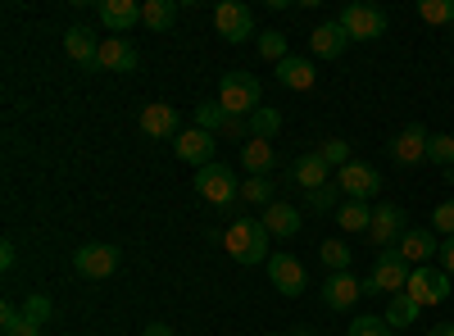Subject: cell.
Masks as SVG:
<instances>
[{"instance_id":"1","label":"cell","mask_w":454,"mask_h":336,"mask_svg":"<svg viewBox=\"0 0 454 336\" xmlns=\"http://www.w3.org/2000/svg\"><path fill=\"white\" fill-rule=\"evenodd\" d=\"M223 250L237 264H269V232H263L259 218H232L223 232Z\"/></svg>"},{"instance_id":"2","label":"cell","mask_w":454,"mask_h":336,"mask_svg":"<svg viewBox=\"0 0 454 336\" xmlns=\"http://www.w3.org/2000/svg\"><path fill=\"white\" fill-rule=\"evenodd\" d=\"M259 96H263V87H259L254 73H246V68L223 73V78H218V105H223L227 119H250L254 109H263Z\"/></svg>"},{"instance_id":"3","label":"cell","mask_w":454,"mask_h":336,"mask_svg":"<svg viewBox=\"0 0 454 336\" xmlns=\"http://www.w3.org/2000/svg\"><path fill=\"white\" fill-rule=\"evenodd\" d=\"M409 264H404V254L400 250H382L377 254V264H372V273L364 277V295H400L404 286H409Z\"/></svg>"},{"instance_id":"4","label":"cell","mask_w":454,"mask_h":336,"mask_svg":"<svg viewBox=\"0 0 454 336\" xmlns=\"http://www.w3.org/2000/svg\"><path fill=\"white\" fill-rule=\"evenodd\" d=\"M196 196L218 205V209H227V205L241 200V182H237V173L227 164H205V168H196Z\"/></svg>"},{"instance_id":"5","label":"cell","mask_w":454,"mask_h":336,"mask_svg":"<svg viewBox=\"0 0 454 336\" xmlns=\"http://www.w3.org/2000/svg\"><path fill=\"white\" fill-rule=\"evenodd\" d=\"M336 23L346 27L350 42H377V36H387L391 14L382 5H346V10L336 14Z\"/></svg>"},{"instance_id":"6","label":"cell","mask_w":454,"mask_h":336,"mask_svg":"<svg viewBox=\"0 0 454 336\" xmlns=\"http://www.w3.org/2000/svg\"><path fill=\"white\" fill-rule=\"evenodd\" d=\"M336 186H340V196L346 200H372L377 191H382V173H377L372 164H364V160H350L346 168L336 173Z\"/></svg>"},{"instance_id":"7","label":"cell","mask_w":454,"mask_h":336,"mask_svg":"<svg viewBox=\"0 0 454 336\" xmlns=\"http://www.w3.org/2000/svg\"><path fill=\"white\" fill-rule=\"evenodd\" d=\"M404 295H413L423 309H427V305H445V301H450V273H441V269H432V264L413 269Z\"/></svg>"},{"instance_id":"8","label":"cell","mask_w":454,"mask_h":336,"mask_svg":"<svg viewBox=\"0 0 454 336\" xmlns=\"http://www.w3.org/2000/svg\"><path fill=\"white\" fill-rule=\"evenodd\" d=\"M269 282L286 295V301H295V295L309 291V273H305V264H300L295 254H269Z\"/></svg>"},{"instance_id":"9","label":"cell","mask_w":454,"mask_h":336,"mask_svg":"<svg viewBox=\"0 0 454 336\" xmlns=\"http://www.w3.org/2000/svg\"><path fill=\"white\" fill-rule=\"evenodd\" d=\"M214 27L223 42H246V36H254V14L241 0H223V5H214Z\"/></svg>"},{"instance_id":"10","label":"cell","mask_w":454,"mask_h":336,"mask_svg":"<svg viewBox=\"0 0 454 336\" xmlns=\"http://www.w3.org/2000/svg\"><path fill=\"white\" fill-rule=\"evenodd\" d=\"M409 232V223H404V209L400 205H377L372 209V228H368V241L377 250H391L400 246V237Z\"/></svg>"},{"instance_id":"11","label":"cell","mask_w":454,"mask_h":336,"mask_svg":"<svg viewBox=\"0 0 454 336\" xmlns=\"http://www.w3.org/2000/svg\"><path fill=\"white\" fill-rule=\"evenodd\" d=\"M64 55L78 68H87V73H100V42L91 36V27H82V23L64 27Z\"/></svg>"},{"instance_id":"12","label":"cell","mask_w":454,"mask_h":336,"mask_svg":"<svg viewBox=\"0 0 454 336\" xmlns=\"http://www.w3.org/2000/svg\"><path fill=\"white\" fill-rule=\"evenodd\" d=\"M73 269H78L82 277H91V282H100V277H109L114 269H119V246H82V250H73Z\"/></svg>"},{"instance_id":"13","label":"cell","mask_w":454,"mask_h":336,"mask_svg":"<svg viewBox=\"0 0 454 336\" xmlns=\"http://www.w3.org/2000/svg\"><path fill=\"white\" fill-rule=\"evenodd\" d=\"M395 250L404 254V264H409V269H423V264H432V259L441 254V241H436L432 228H409V232L400 237Z\"/></svg>"},{"instance_id":"14","label":"cell","mask_w":454,"mask_h":336,"mask_svg":"<svg viewBox=\"0 0 454 336\" xmlns=\"http://www.w3.org/2000/svg\"><path fill=\"white\" fill-rule=\"evenodd\" d=\"M427 137H432V132H427L423 123H404L400 137L391 141V160L404 164V168H409V164H419V160H427Z\"/></svg>"},{"instance_id":"15","label":"cell","mask_w":454,"mask_h":336,"mask_svg":"<svg viewBox=\"0 0 454 336\" xmlns=\"http://www.w3.org/2000/svg\"><path fill=\"white\" fill-rule=\"evenodd\" d=\"M359 295H364V282H359L355 273H332V277L323 282V305H327V309H336V314L355 309Z\"/></svg>"},{"instance_id":"16","label":"cell","mask_w":454,"mask_h":336,"mask_svg":"<svg viewBox=\"0 0 454 336\" xmlns=\"http://www.w3.org/2000/svg\"><path fill=\"white\" fill-rule=\"evenodd\" d=\"M137 123H141L145 137H155V141H168V137L177 141V137H182V119H177L173 105H145Z\"/></svg>"},{"instance_id":"17","label":"cell","mask_w":454,"mask_h":336,"mask_svg":"<svg viewBox=\"0 0 454 336\" xmlns=\"http://www.w3.org/2000/svg\"><path fill=\"white\" fill-rule=\"evenodd\" d=\"M173 151H177V160H182V164L205 168V164H214V137H209V132H200V128H182V137L173 141Z\"/></svg>"},{"instance_id":"18","label":"cell","mask_w":454,"mask_h":336,"mask_svg":"<svg viewBox=\"0 0 454 336\" xmlns=\"http://www.w3.org/2000/svg\"><path fill=\"white\" fill-rule=\"evenodd\" d=\"M346 46H350V36H346V27H340L336 19H327V23H318V27L309 32L314 59H340V55H346Z\"/></svg>"},{"instance_id":"19","label":"cell","mask_w":454,"mask_h":336,"mask_svg":"<svg viewBox=\"0 0 454 336\" xmlns=\"http://www.w3.org/2000/svg\"><path fill=\"white\" fill-rule=\"evenodd\" d=\"M100 23L114 32V36H123L141 23V5L137 0H100Z\"/></svg>"},{"instance_id":"20","label":"cell","mask_w":454,"mask_h":336,"mask_svg":"<svg viewBox=\"0 0 454 336\" xmlns=\"http://www.w3.org/2000/svg\"><path fill=\"white\" fill-rule=\"evenodd\" d=\"M291 182L305 186V191H318V186L332 182V168H327V160H323L318 151H309V155H300V160L291 164Z\"/></svg>"},{"instance_id":"21","label":"cell","mask_w":454,"mask_h":336,"mask_svg":"<svg viewBox=\"0 0 454 336\" xmlns=\"http://www.w3.org/2000/svg\"><path fill=\"white\" fill-rule=\"evenodd\" d=\"M278 82H282L286 91H309V87L318 82V68H314V59H295V55H286V59L278 64Z\"/></svg>"},{"instance_id":"22","label":"cell","mask_w":454,"mask_h":336,"mask_svg":"<svg viewBox=\"0 0 454 336\" xmlns=\"http://www.w3.org/2000/svg\"><path fill=\"white\" fill-rule=\"evenodd\" d=\"M259 223H263V232H269V237H295L305 218H300V209H295V205L273 200L269 209H263V218H259Z\"/></svg>"},{"instance_id":"23","label":"cell","mask_w":454,"mask_h":336,"mask_svg":"<svg viewBox=\"0 0 454 336\" xmlns=\"http://www.w3.org/2000/svg\"><path fill=\"white\" fill-rule=\"evenodd\" d=\"M137 64H141V55L123 42V36L100 42V68H109V73H137Z\"/></svg>"},{"instance_id":"24","label":"cell","mask_w":454,"mask_h":336,"mask_svg":"<svg viewBox=\"0 0 454 336\" xmlns=\"http://www.w3.org/2000/svg\"><path fill=\"white\" fill-rule=\"evenodd\" d=\"M241 164H246V173L250 177H273V164H278V155H273V141H246L241 145Z\"/></svg>"},{"instance_id":"25","label":"cell","mask_w":454,"mask_h":336,"mask_svg":"<svg viewBox=\"0 0 454 336\" xmlns=\"http://www.w3.org/2000/svg\"><path fill=\"white\" fill-rule=\"evenodd\" d=\"M419 314H423V305L419 301H413V295H391V305H387V323H391V332H400V327H413V323H419Z\"/></svg>"},{"instance_id":"26","label":"cell","mask_w":454,"mask_h":336,"mask_svg":"<svg viewBox=\"0 0 454 336\" xmlns=\"http://www.w3.org/2000/svg\"><path fill=\"white\" fill-rule=\"evenodd\" d=\"M141 23L150 32H168L177 23V5L173 0H141Z\"/></svg>"},{"instance_id":"27","label":"cell","mask_w":454,"mask_h":336,"mask_svg":"<svg viewBox=\"0 0 454 336\" xmlns=\"http://www.w3.org/2000/svg\"><path fill=\"white\" fill-rule=\"evenodd\" d=\"M336 228L340 232H368L372 228V209L364 200H346V205L336 209Z\"/></svg>"},{"instance_id":"28","label":"cell","mask_w":454,"mask_h":336,"mask_svg":"<svg viewBox=\"0 0 454 336\" xmlns=\"http://www.w3.org/2000/svg\"><path fill=\"white\" fill-rule=\"evenodd\" d=\"M318 259H323L332 273H355V250L346 241H323L318 246Z\"/></svg>"},{"instance_id":"29","label":"cell","mask_w":454,"mask_h":336,"mask_svg":"<svg viewBox=\"0 0 454 336\" xmlns=\"http://www.w3.org/2000/svg\"><path fill=\"white\" fill-rule=\"evenodd\" d=\"M246 123H250V137L254 141H273L282 132V109H254Z\"/></svg>"},{"instance_id":"30","label":"cell","mask_w":454,"mask_h":336,"mask_svg":"<svg viewBox=\"0 0 454 336\" xmlns=\"http://www.w3.org/2000/svg\"><path fill=\"white\" fill-rule=\"evenodd\" d=\"M273 191H278L273 177H246L241 182V205H263V209H269L273 205Z\"/></svg>"},{"instance_id":"31","label":"cell","mask_w":454,"mask_h":336,"mask_svg":"<svg viewBox=\"0 0 454 336\" xmlns=\"http://www.w3.org/2000/svg\"><path fill=\"white\" fill-rule=\"evenodd\" d=\"M419 19L432 23V27H454V0H423Z\"/></svg>"},{"instance_id":"32","label":"cell","mask_w":454,"mask_h":336,"mask_svg":"<svg viewBox=\"0 0 454 336\" xmlns=\"http://www.w3.org/2000/svg\"><path fill=\"white\" fill-rule=\"evenodd\" d=\"M196 128L209 132V137H218V132L227 128V114H223V105H218V100H205V105L196 109Z\"/></svg>"},{"instance_id":"33","label":"cell","mask_w":454,"mask_h":336,"mask_svg":"<svg viewBox=\"0 0 454 336\" xmlns=\"http://www.w3.org/2000/svg\"><path fill=\"white\" fill-rule=\"evenodd\" d=\"M346 336H395V332H391V323H387L382 314H359V318L346 327Z\"/></svg>"},{"instance_id":"34","label":"cell","mask_w":454,"mask_h":336,"mask_svg":"<svg viewBox=\"0 0 454 336\" xmlns=\"http://www.w3.org/2000/svg\"><path fill=\"white\" fill-rule=\"evenodd\" d=\"M427 160L441 164V168H454V137L432 132V137H427Z\"/></svg>"},{"instance_id":"35","label":"cell","mask_w":454,"mask_h":336,"mask_svg":"<svg viewBox=\"0 0 454 336\" xmlns=\"http://www.w3.org/2000/svg\"><path fill=\"white\" fill-rule=\"evenodd\" d=\"M318 155L327 160V168H336V173H340V168L350 164V141H340V137H327V141L318 145Z\"/></svg>"},{"instance_id":"36","label":"cell","mask_w":454,"mask_h":336,"mask_svg":"<svg viewBox=\"0 0 454 336\" xmlns=\"http://www.w3.org/2000/svg\"><path fill=\"white\" fill-rule=\"evenodd\" d=\"M336 200H340V186H336V182H327V186H318V191H305V205H309L314 214H327V209H340Z\"/></svg>"},{"instance_id":"37","label":"cell","mask_w":454,"mask_h":336,"mask_svg":"<svg viewBox=\"0 0 454 336\" xmlns=\"http://www.w3.org/2000/svg\"><path fill=\"white\" fill-rule=\"evenodd\" d=\"M259 55L263 59H273V68L286 59V36L282 32H259Z\"/></svg>"},{"instance_id":"38","label":"cell","mask_w":454,"mask_h":336,"mask_svg":"<svg viewBox=\"0 0 454 336\" xmlns=\"http://www.w3.org/2000/svg\"><path fill=\"white\" fill-rule=\"evenodd\" d=\"M432 232L454 237V196H450V200H441V205L432 209Z\"/></svg>"},{"instance_id":"39","label":"cell","mask_w":454,"mask_h":336,"mask_svg":"<svg viewBox=\"0 0 454 336\" xmlns=\"http://www.w3.org/2000/svg\"><path fill=\"white\" fill-rule=\"evenodd\" d=\"M23 314H27L32 323H46V318L55 314V305L46 301V295H27V305H23Z\"/></svg>"},{"instance_id":"40","label":"cell","mask_w":454,"mask_h":336,"mask_svg":"<svg viewBox=\"0 0 454 336\" xmlns=\"http://www.w3.org/2000/svg\"><path fill=\"white\" fill-rule=\"evenodd\" d=\"M5 336H42V323H32V318L23 314L19 323H10V327H5Z\"/></svg>"},{"instance_id":"41","label":"cell","mask_w":454,"mask_h":336,"mask_svg":"<svg viewBox=\"0 0 454 336\" xmlns=\"http://www.w3.org/2000/svg\"><path fill=\"white\" fill-rule=\"evenodd\" d=\"M436 259H441V273H450V277H454V237L441 246V254H436Z\"/></svg>"},{"instance_id":"42","label":"cell","mask_w":454,"mask_h":336,"mask_svg":"<svg viewBox=\"0 0 454 336\" xmlns=\"http://www.w3.org/2000/svg\"><path fill=\"white\" fill-rule=\"evenodd\" d=\"M23 318V309L14 305V301H5V305H0V327H10V323H19Z\"/></svg>"},{"instance_id":"43","label":"cell","mask_w":454,"mask_h":336,"mask_svg":"<svg viewBox=\"0 0 454 336\" xmlns=\"http://www.w3.org/2000/svg\"><path fill=\"white\" fill-rule=\"evenodd\" d=\"M14 241H0V269H14Z\"/></svg>"},{"instance_id":"44","label":"cell","mask_w":454,"mask_h":336,"mask_svg":"<svg viewBox=\"0 0 454 336\" xmlns=\"http://www.w3.org/2000/svg\"><path fill=\"white\" fill-rule=\"evenodd\" d=\"M145 336H177L168 323H145Z\"/></svg>"},{"instance_id":"45","label":"cell","mask_w":454,"mask_h":336,"mask_svg":"<svg viewBox=\"0 0 454 336\" xmlns=\"http://www.w3.org/2000/svg\"><path fill=\"white\" fill-rule=\"evenodd\" d=\"M427 336H454V323H436V327H427Z\"/></svg>"},{"instance_id":"46","label":"cell","mask_w":454,"mask_h":336,"mask_svg":"<svg viewBox=\"0 0 454 336\" xmlns=\"http://www.w3.org/2000/svg\"><path fill=\"white\" fill-rule=\"evenodd\" d=\"M291 336H314V332H309V327H295V332H291Z\"/></svg>"},{"instance_id":"47","label":"cell","mask_w":454,"mask_h":336,"mask_svg":"<svg viewBox=\"0 0 454 336\" xmlns=\"http://www.w3.org/2000/svg\"><path fill=\"white\" fill-rule=\"evenodd\" d=\"M450 32H454V27H450Z\"/></svg>"},{"instance_id":"48","label":"cell","mask_w":454,"mask_h":336,"mask_svg":"<svg viewBox=\"0 0 454 336\" xmlns=\"http://www.w3.org/2000/svg\"><path fill=\"white\" fill-rule=\"evenodd\" d=\"M278 336H282V332H278Z\"/></svg>"},{"instance_id":"49","label":"cell","mask_w":454,"mask_h":336,"mask_svg":"<svg viewBox=\"0 0 454 336\" xmlns=\"http://www.w3.org/2000/svg\"><path fill=\"white\" fill-rule=\"evenodd\" d=\"M450 177H454V173H450Z\"/></svg>"}]
</instances>
